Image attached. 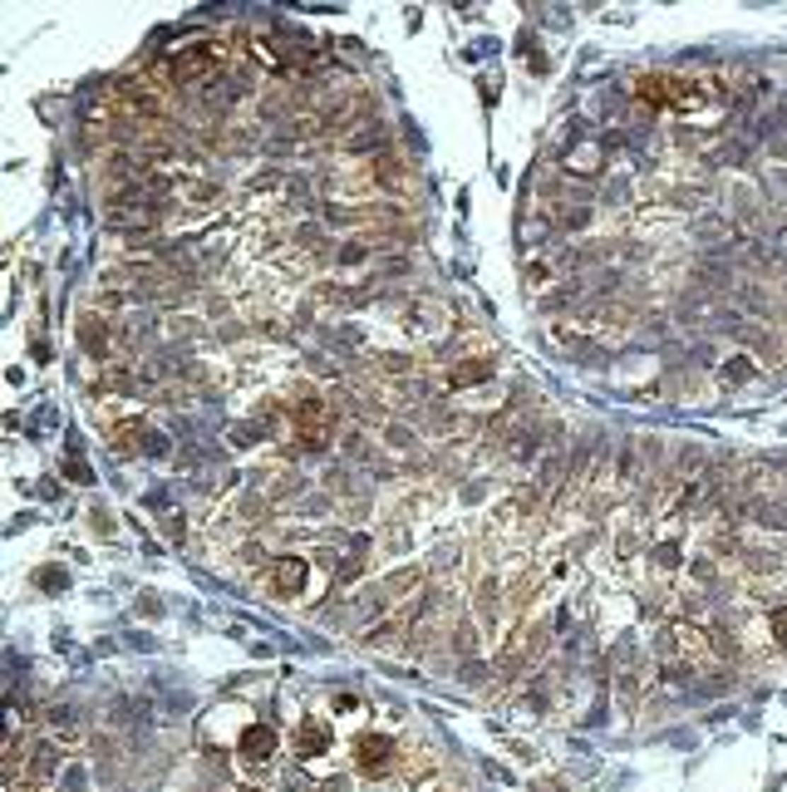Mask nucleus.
<instances>
[{"instance_id": "obj_1", "label": "nucleus", "mask_w": 787, "mask_h": 792, "mask_svg": "<svg viewBox=\"0 0 787 792\" xmlns=\"http://www.w3.org/2000/svg\"><path fill=\"white\" fill-rule=\"evenodd\" d=\"M635 99L660 108V113H694V108L708 103V89L684 79V74H640L635 79Z\"/></svg>"}, {"instance_id": "obj_2", "label": "nucleus", "mask_w": 787, "mask_h": 792, "mask_svg": "<svg viewBox=\"0 0 787 792\" xmlns=\"http://www.w3.org/2000/svg\"><path fill=\"white\" fill-rule=\"evenodd\" d=\"M350 763H355V773L360 778H369V783H379V778H389L394 768L403 763V748H398V738L394 733H360L355 743H350Z\"/></svg>"}, {"instance_id": "obj_3", "label": "nucleus", "mask_w": 787, "mask_h": 792, "mask_svg": "<svg viewBox=\"0 0 787 792\" xmlns=\"http://www.w3.org/2000/svg\"><path fill=\"white\" fill-rule=\"evenodd\" d=\"M276 753H281V733H276L271 723H246V728L236 733V758H241L251 773L271 768V763H276Z\"/></svg>"}, {"instance_id": "obj_4", "label": "nucleus", "mask_w": 787, "mask_h": 792, "mask_svg": "<svg viewBox=\"0 0 787 792\" xmlns=\"http://www.w3.org/2000/svg\"><path fill=\"white\" fill-rule=\"evenodd\" d=\"M305 581H310V561H305V556H276V561L266 566V591L276 595V600L305 595Z\"/></svg>"}, {"instance_id": "obj_5", "label": "nucleus", "mask_w": 787, "mask_h": 792, "mask_svg": "<svg viewBox=\"0 0 787 792\" xmlns=\"http://www.w3.org/2000/svg\"><path fill=\"white\" fill-rule=\"evenodd\" d=\"M330 743H335L330 723H325L320 713H305V718H300V728H295V738H291V753L300 758V763H315V758H325V753H330Z\"/></svg>"}, {"instance_id": "obj_6", "label": "nucleus", "mask_w": 787, "mask_h": 792, "mask_svg": "<svg viewBox=\"0 0 787 792\" xmlns=\"http://www.w3.org/2000/svg\"><path fill=\"white\" fill-rule=\"evenodd\" d=\"M768 635L778 650H787V605H768Z\"/></svg>"}, {"instance_id": "obj_7", "label": "nucleus", "mask_w": 787, "mask_h": 792, "mask_svg": "<svg viewBox=\"0 0 787 792\" xmlns=\"http://www.w3.org/2000/svg\"><path fill=\"white\" fill-rule=\"evenodd\" d=\"M433 792H453V788H433Z\"/></svg>"}]
</instances>
